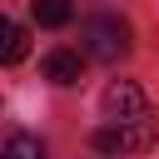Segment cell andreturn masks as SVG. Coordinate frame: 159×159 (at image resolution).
<instances>
[{
    "label": "cell",
    "mask_w": 159,
    "mask_h": 159,
    "mask_svg": "<svg viewBox=\"0 0 159 159\" xmlns=\"http://www.w3.org/2000/svg\"><path fill=\"white\" fill-rule=\"evenodd\" d=\"M129 20H119V15H89V20H80V50L89 55V60H99V65H114V60H124L129 55Z\"/></svg>",
    "instance_id": "cell-1"
},
{
    "label": "cell",
    "mask_w": 159,
    "mask_h": 159,
    "mask_svg": "<svg viewBox=\"0 0 159 159\" xmlns=\"http://www.w3.org/2000/svg\"><path fill=\"white\" fill-rule=\"evenodd\" d=\"M154 139H159V129L149 114L144 119H109L89 134V144L99 154H144V149H154Z\"/></svg>",
    "instance_id": "cell-2"
},
{
    "label": "cell",
    "mask_w": 159,
    "mask_h": 159,
    "mask_svg": "<svg viewBox=\"0 0 159 159\" xmlns=\"http://www.w3.org/2000/svg\"><path fill=\"white\" fill-rule=\"evenodd\" d=\"M99 109H104V119H144L149 114V94L134 80H109L104 94H99Z\"/></svg>",
    "instance_id": "cell-3"
},
{
    "label": "cell",
    "mask_w": 159,
    "mask_h": 159,
    "mask_svg": "<svg viewBox=\"0 0 159 159\" xmlns=\"http://www.w3.org/2000/svg\"><path fill=\"white\" fill-rule=\"evenodd\" d=\"M45 80L60 84V89L80 84V55H75V50H50V55H45Z\"/></svg>",
    "instance_id": "cell-4"
},
{
    "label": "cell",
    "mask_w": 159,
    "mask_h": 159,
    "mask_svg": "<svg viewBox=\"0 0 159 159\" xmlns=\"http://www.w3.org/2000/svg\"><path fill=\"white\" fill-rule=\"evenodd\" d=\"M30 55V35L25 25H15L10 15H0V65H20Z\"/></svg>",
    "instance_id": "cell-5"
},
{
    "label": "cell",
    "mask_w": 159,
    "mask_h": 159,
    "mask_svg": "<svg viewBox=\"0 0 159 159\" xmlns=\"http://www.w3.org/2000/svg\"><path fill=\"white\" fill-rule=\"evenodd\" d=\"M70 15H75V5H70V0H35V20H40L45 30L70 25Z\"/></svg>",
    "instance_id": "cell-6"
},
{
    "label": "cell",
    "mask_w": 159,
    "mask_h": 159,
    "mask_svg": "<svg viewBox=\"0 0 159 159\" xmlns=\"http://www.w3.org/2000/svg\"><path fill=\"white\" fill-rule=\"evenodd\" d=\"M0 159H45V144L35 134H10L5 149H0Z\"/></svg>",
    "instance_id": "cell-7"
}]
</instances>
